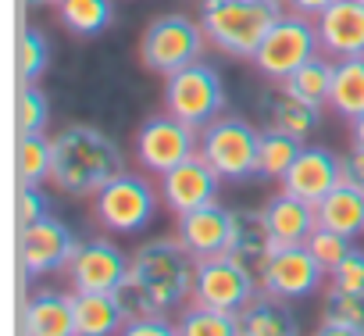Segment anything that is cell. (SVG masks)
I'll return each mask as SVG.
<instances>
[{
	"label": "cell",
	"instance_id": "6da1fadb",
	"mask_svg": "<svg viewBox=\"0 0 364 336\" xmlns=\"http://www.w3.org/2000/svg\"><path fill=\"white\" fill-rule=\"evenodd\" d=\"M118 172H125V157L104 129L90 122H72L54 136L50 183L65 197H93Z\"/></svg>",
	"mask_w": 364,
	"mask_h": 336
},
{
	"label": "cell",
	"instance_id": "7a4b0ae2",
	"mask_svg": "<svg viewBox=\"0 0 364 336\" xmlns=\"http://www.w3.org/2000/svg\"><path fill=\"white\" fill-rule=\"evenodd\" d=\"M197 254L178 236H154L139 243L129 258V275L139 283L154 311L168 315L193 297L197 286Z\"/></svg>",
	"mask_w": 364,
	"mask_h": 336
},
{
	"label": "cell",
	"instance_id": "3957f363",
	"mask_svg": "<svg viewBox=\"0 0 364 336\" xmlns=\"http://www.w3.org/2000/svg\"><path fill=\"white\" fill-rule=\"evenodd\" d=\"M282 0H204L200 26L208 43L229 58H254L268 29L282 19Z\"/></svg>",
	"mask_w": 364,
	"mask_h": 336
},
{
	"label": "cell",
	"instance_id": "277c9868",
	"mask_svg": "<svg viewBox=\"0 0 364 336\" xmlns=\"http://www.w3.org/2000/svg\"><path fill=\"white\" fill-rule=\"evenodd\" d=\"M204 43H208V33L200 22H193L190 15H178V11H164V15L150 19V26L143 29L139 61L154 75H171L178 68L200 61Z\"/></svg>",
	"mask_w": 364,
	"mask_h": 336
},
{
	"label": "cell",
	"instance_id": "5b68a950",
	"mask_svg": "<svg viewBox=\"0 0 364 336\" xmlns=\"http://www.w3.org/2000/svg\"><path fill=\"white\" fill-rule=\"evenodd\" d=\"M164 111L175 118L190 122L193 129H204L225 111V83L222 72L211 61H193L186 68H178L164 75Z\"/></svg>",
	"mask_w": 364,
	"mask_h": 336
},
{
	"label": "cell",
	"instance_id": "8992f818",
	"mask_svg": "<svg viewBox=\"0 0 364 336\" xmlns=\"http://www.w3.org/2000/svg\"><path fill=\"white\" fill-rule=\"evenodd\" d=\"M257 129L240 115H218L200 129V154L229 183H243L257 176Z\"/></svg>",
	"mask_w": 364,
	"mask_h": 336
},
{
	"label": "cell",
	"instance_id": "52a82bcc",
	"mask_svg": "<svg viewBox=\"0 0 364 336\" xmlns=\"http://www.w3.org/2000/svg\"><path fill=\"white\" fill-rule=\"evenodd\" d=\"M318 51H321V43H318L314 19H307L300 11H282V19L268 29V36L261 40V47L250 61L257 65V72L268 83H282L289 72H296Z\"/></svg>",
	"mask_w": 364,
	"mask_h": 336
},
{
	"label": "cell",
	"instance_id": "ba28073f",
	"mask_svg": "<svg viewBox=\"0 0 364 336\" xmlns=\"http://www.w3.org/2000/svg\"><path fill=\"white\" fill-rule=\"evenodd\" d=\"M161 190H154L136 172H118L93 194V219L107 233H136L157 211Z\"/></svg>",
	"mask_w": 364,
	"mask_h": 336
},
{
	"label": "cell",
	"instance_id": "9c48e42d",
	"mask_svg": "<svg viewBox=\"0 0 364 336\" xmlns=\"http://www.w3.org/2000/svg\"><path fill=\"white\" fill-rule=\"evenodd\" d=\"M132 147H136V161L146 168V172L164 176L168 168H175L178 161H186L190 154L200 150V129L175 118L171 111H164V115L146 118L136 129Z\"/></svg>",
	"mask_w": 364,
	"mask_h": 336
},
{
	"label": "cell",
	"instance_id": "30bf717a",
	"mask_svg": "<svg viewBox=\"0 0 364 336\" xmlns=\"http://www.w3.org/2000/svg\"><path fill=\"white\" fill-rule=\"evenodd\" d=\"M257 290H261L257 286V272L243 258H236L232 251H222V254L200 258L197 286H193L190 300H200V304H211V308H225V311H240Z\"/></svg>",
	"mask_w": 364,
	"mask_h": 336
},
{
	"label": "cell",
	"instance_id": "8fae6325",
	"mask_svg": "<svg viewBox=\"0 0 364 336\" xmlns=\"http://www.w3.org/2000/svg\"><path fill=\"white\" fill-rule=\"evenodd\" d=\"M328 279V272L318 265V258L307 251V243H293V247H279L264 258V265L257 268V286L279 300H304L311 297L321 283Z\"/></svg>",
	"mask_w": 364,
	"mask_h": 336
},
{
	"label": "cell",
	"instance_id": "7c38bea8",
	"mask_svg": "<svg viewBox=\"0 0 364 336\" xmlns=\"http://www.w3.org/2000/svg\"><path fill=\"white\" fill-rule=\"evenodd\" d=\"M79 236L68 229V222L43 215L29 226H22L18 233V254H22V268L26 275H47V272H65L68 261L79 251Z\"/></svg>",
	"mask_w": 364,
	"mask_h": 336
},
{
	"label": "cell",
	"instance_id": "4fadbf2b",
	"mask_svg": "<svg viewBox=\"0 0 364 336\" xmlns=\"http://www.w3.org/2000/svg\"><path fill=\"white\" fill-rule=\"evenodd\" d=\"M225 179L208 164V157L197 150L186 161H178L175 168L161 176V201L171 215H186L193 208H204L218 197V187Z\"/></svg>",
	"mask_w": 364,
	"mask_h": 336
},
{
	"label": "cell",
	"instance_id": "5bb4252c",
	"mask_svg": "<svg viewBox=\"0 0 364 336\" xmlns=\"http://www.w3.org/2000/svg\"><path fill=\"white\" fill-rule=\"evenodd\" d=\"M72 290H118V283L129 275V258L111 240H82L75 258L65 268Z\"/></svg>",
	"mask_w": 364,
	"mask_h": 336
},
{
	"label": "cell",
	"instance_id": "9a60e30c",
	"mask_svg": "<svg viewBox=\"0 0 364 336\" xmlns=\"http://www.w3.org/2000/svg\"><path fill=\"white\" fill-rule=\"evenodd\" d=\"M321 54L328 58H357L364 54V0H332L314 19Z\"/></svg>",
	"mask_w": 364,
	"mask_h": 336
},
{
	"label": "cell",
	"instance_id": "2e32d148",
	"mask_svg": "<svg viewBox=\"0 0 364 336\" xmlns=\"http://www.w3.org/2000/svg\"><path fill=\"white\" fill-rule=\"evenodd\" d=\"M339 154H332L328 147H311L304 143L296 161L289 164V172L282 176V190L318 204L332 187H339Z\"/></svg>",
	"mask_w": 364,
	"mask_h": 336
},
{
	"label": "cell",
	"instance_id": "e0dca14e",
	"mask_svg": "<svg viewBox=\"0 0 364 336\" xmlns=\"http://www.w3.org/2000/svg\"><path fill=\"white\" fill-rule=\"evenodd\" d=\"M175 219H178L175 236L197 254V261L229 251V208H222L218 201H211L204 208H193L186 215H175Z\"/></svg>",
	"mask_w": 364,
	"mask_h": 336
},
{
	"label": "cell",
	"instance_id": "ac0fdd59",
	"mask_svg": "<svg viewBox=\"0 0 364 336\" xmlns=\"http://www.w3.org/2000/svg\"><path fill=\"white\" fill-rule=\"evenodd\" d=\"M264 222H268V233H272V243L275 251L279 247H293V243H307L311 229L318 226V211L311 201L282 190L275 197L264 201Z\"/></svg>",
	"mask_w": 364,
	"mask_h": 336
},
{
	"label": "cell",
	"instance_id": "d6986e66",
	"mask_svg": "<svg viewBox=\"0 0 364 336\" xmlns=\"http://www.w3.org/2000/svg\"><path fill=\"white\" fill-rule=\"evenodd\" d=\"M261 107H264L272 129L289 132L296 140H307L318 129V122H321V107L304 100V97H296V93H289L286 83H268V90L261 93Z\"/></svg>",
	"mask_w": 364,
	"mask_h": 336
},
{
	"label": "cell",
	"instance_id": "ffe728a7",
	"mask_svg": "<svg viewBox=\"0 0 364 336\" xmlns=\"http://www.w3.org/2000/svg\"><path fill=\"white\" fill-rule=\"evenodd\" d=\"M22 329L33 336H75V293L36 290L22 308Z\"/></svg>",
	"mask_w": 364,
	"mask_h": 336
},
{
	"label": "cell",
	"instance_id": "44dd1931",
	"mask_svg": "<svg viewBox=\"0 0 364 336\" xmlns=\"http://www.w3.org/2000/svg\"><path fill=\"white\" fill-rule=\"evenodd\" d=\"M229 251L243 258L254 272L264 265V258L275 251L264 208H229Z\"/></svg>",
	"mask_w": 364,
	"mask_h": 336
},
{
	"label": "cell",
	"instance_id": "7402d4cb",
	"mask_svg": "<svg viewBox=\"0 0 364 336\" xmlns=\"http://www.w3.org/2000/svg\"><path fill=\"white\" fill-rule=\"evenodd\" d=\"M296 329H300V322L289 311V300H279L264 290H257L240 308V336H286Z\"/></svg>",
	"mask_w": 364,
	"mask_h": 336
},
{
	"label": "cell",
	"instance_id": "603a6c76",
	"mask_svg": "<svg viewBox=\"0 0 364 336\" xmlns=\"http://www.w3.org/2000/svg\"><path fill=\"white\" fill-rule=\"evenodd\" d=\"M75 293V336H111L122 332L125 315L114 290H72Z\"/></svg>",
	"mask_w": 364,
	"mask_h": 336
},
{
	"label": "cell",
	"instance_id": "cb8c5ba5",
	"mask_svg": "<svg viewBox=\"0 0 364 336\" xmlns=\"http://www.w3.org/2000/svg\"><path fill=\"white\" fill-rule=\"evenodd\" d=\"M318 226H328L336 233H343L346 240H353L357 233H364V194L350 183H339L332 187L318 204Z\"/></svg>",
	"mask_w": 364,
	"mask_h": 336
},
{
	"label": "cell",
	"instance_id": "d4e9b609",
	"mask_svg": "<svg viewBox=\"0 0 364 336\" xmlns=\"http://www.w3.org/2000/svg\"><path fill=\"white\" fill-rule=\"evenodd\" d=\"M318 332H339V336H364V290H325L321 322Z\"/></svg>",
	"mask_w": 364,
	"mask_h": 336
},
{
	"label": "cell",
	"instance_id": "484cf974",
	"mask_svg": "<svg viewBox=\"0 0 364 336\" xmlns=\"http://www.w3.org/2000/svg\"><path fill=\"white\" fill-rule=\"evenodd\" d=\"M328 107H332L339 118H346V122L364 111V54H357V58H339V61H336Z\"/></svg>",
	"mask_w": 364,
	"mask_h": 336
},
{
	"label": "cell",
	"instance_id": "4316f807",
	"mask_svg": "<svg viewBox=\"0 0 364 336\" xmlns=\"http://www.w3.org/2000/svg\"><path fill=\"white\" fill-rule=\"evenodd\" d=\"M54 11H58V22L72 36H82V40L100 36L114 19L111 0H54Z\"/></svg>",
	"mask_w": 364,
	"mask_h": 336
},
{
	"label": "cell",
	"instance_id": "83f0119b",
	"mask_svg": "<svg viewBox=\"0 0 364 336\" xmlns=\"http://www.w3.org/2000/svg\"><path fill=\"white\" fill-rule=\"evenodd\" d=\"M175 332L178 336H240V311L186 300L182 304V318L175 322Z\"/></svg>",
	"mask_w": 364,
	"mask_h": 336
},
{
	"label": "cell",
	"instance_id": "f1b7e54d",
	"mask_svg": "<svg viewBox=\"0 0 364 336\" xmlns=\"http://www.w3.org/2000/svg\"><path fill=\"white\" fill-rule=\"evenodd\" d=\"M332 75H336V58H328V54H311L296 72H289L282 83H286V90L289 93H296V97H304V100H311V104H328V93H332Z\"/></svg>",
	"mask_w": 364,
	"mask_h": 336
},
{
	"label": "cell",
	"instance_id": "f546056e",
	"mask_svg": "<svg viewBox=\"0 0 364 336\" xmlns=\"http://www.w3.org/2000/svg\"><path fill=\"white\" fill-rule=\"evenodd\" d=\"M300 147H304V140H296V136L279 132V129L268 125V129L257 136V176L282 183V176L289 172V164L296 161Z\"/></svg>",
	"mask_w": 364,
	"mask_h": 336
},
{
	"label": "cell",
	"instance_id": "4dcf8cb0",
	"mask_svg": "<svg viewBox=\"0 0 364 336\" xmlns=\"http://www.w3.org/2000/svg\"><path fill=\"white\" fill-rule=\"evenodd\" d=\"M54 168V140L43 132H22L18 140V179L22 187H43L50 183Z\"/></svg>",
	"mask_w": 364,
	"mask_h": 336
},
{
	"label": "cell",
	"instance_id": "1f68e13d",
	"mask_svg": "<svg viewBox=\"0 0 364 336\" xmlns=\"http://www.w3.org/2000/svg\"><path fill=\"white\" fill-rule=\"evenodd\" d=\"M47 61H50L47 36L40 29H26L22 40H18V75H22V83H36L47 72Z\"/></svg>",
	"mask_w": 364,
	"mask_h": 336
},
{
	"label": "cell",
	"instance_id": "d6a6232c",
	"mask_svg": "<svg viewBox=\"0 0 364 336\" xmlns=\"http://www.w3.org/2000/svg\"><path fill=\"white\" fill-rule=\"evenodd\" d=\"M50 122V100L36 83H26L18 93V132H43Z\"/></svg>",
	"mask_w": 364,
	"mask_h": 336
},
{
	"label": "cell",
	"instance_id": "836d02e7",
	"mask_svg": "<svg viewBox=\"0 0 364 336\" xmlns=\"http://www.w3.org/2000/svg\"><path fill=\"white\" fill-rule=\"evenodd\" d=\"M307 251L318 258V265H321L325 272H332V268L346 258L350 240H346L343 233L328 229V226H314V229H311V236H307Z\"/></svg>",
	"mask_w": 364,
	"mask_h": 336
},
{
	"label": "cell",
	"instance_id": "e575fe53",
	"mask_svg": "<svg viewBox=\"0 0 364 336\" xmlns=\"http://www.w3.org/2000/svg\"><path fill=\"white\" fill-rule=\"evenodd\" d=\"M328 286H336V290H364V251L350 247L346 258L328 272Z\"/></svg>",
	"mask_w": 364,
	"mask_h": 336
},
{
	"label": "cell",
	"instance_id": "d590c367",
	"mask_svg": "<svg viewBox=\"0 0 364 336\" xmlns=\"http://www.w3.org/2000/svg\"><path fill=\"white\" fill-rule=\"evenodd\" d=\"M125 336H171L175 332V322L168 315H139L132 322L122 325Z\"/></svg>",
	"mask_w": 364,
	"mask_h": 336
},
{
	"label": "cell",
	"instance_id": "8d00e7d4",
	"mask_svg": "<svg viewBox=\"0 0 364 336\" xmlns=\"http://www.w3.org/2000/svg\"><path fill=\"white\" fill-rule=\"evenodd\" d=\"M43 215H47V197L40 194V187H22V194H18V226H29Z\"/></svg>",
	"mask_w": 364,
	"mask_h": 336
},
{
	"label": "cell",
	"instance_id": "74e56055",
	"mask_svg": "<svg viewBox=\"0 0 364 336\" xmlns=\"http://www.w3.org/2000/svg\"><path fill=\"white\" fill-rule=\"evenodd\" d=\"M339 179L357 187L364 194V150L360 147H350L343 157H339Z\"/></svg>",
	"mask_w": 364,
	"mask_h": 336
},
{
	"label": "cell",
	"instance_id": "f35d334b",
	"mask_svg": "<svg viewBox=\"0 0 364 336\" xmlns=\"http://www.w3.org/2000/svg\"><path fill=\"white\" fill-rule=\"evenodd\" d=\"M328 4H332V0H286L289 11H300V15H307V19H318Z\"/></svg>",
	"mask_w": 364,
	"mask_h": 336
},
{
	"label": "cell",
	"instance_id": "ab89813d",
	"mask_svg": "<svg viewBox=\"0 0 364 336\" xmlns=\"http://www.w3.org/2000/svg\"><path fill=\"white\" fill-rule=\"evenodd\" d=\"M350 147H360L364 150V111L357 118H350Z\"/></svg>",
	"mask_w": 364,
	"mask_h": 336
},
{
	"label": "cell",
	"instance_id": "60d3db41",
	"mask_svg": "<svg viewBox=\"0 0 364 336\" xmlns=\"http://www.w3.org/2000/svg\"><path fill=\"white\" fill-rule=\"evenodd\" d=\"M29 8H40V4H54V0H26Z\"/></svg>",
	"mask_w": 364,
	"mask_h": 336
},
{
	"label": "cell",
	"instance_id": "b9f144b4",
	"mask_svg": "<svg viewBox=\"0 0 364 336\" xmlns=\"http://www.w3.org/2000/svg\"><path fill=\"white\" fill-rule=\"evenodd\" d=\"M200 4H204V0H200Z\"/></svg>",
	"mask_w": 364,
	"mask_h": 336
},
{
	"label": "cell",
	"instance_id": "7bdbcfd3",
	"mask_svg": "<svg viewBox=\"0 0 364 336\" xmlns=\"http://www.w3.org/2000/svg\"><path fill=\"white\" fill-rule=\"evenodd\" d=\"M282 4H286V0H282Z\"/></svg>",
	"mask_w": 364,
	"mask_h": 336
}]
</instances>
